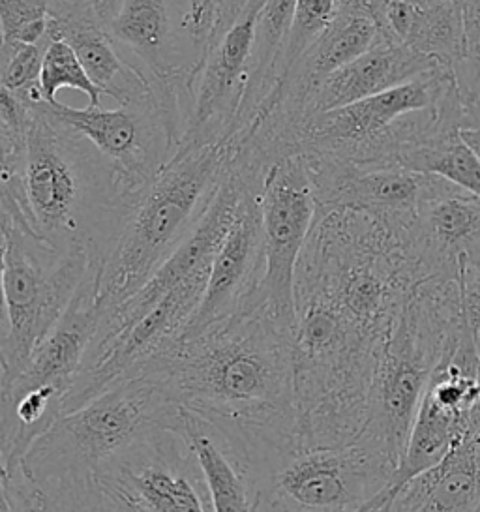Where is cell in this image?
Masks as SVG:
<instances>
[{
  "mask_svg": "<svg viewBox=\"0 0 480 512\" xmlns=\"http://www.w3.org/2000/svg\"><path fill=\"white\" fill-rule=\"evenodd\" d=\"M137 374L152 377L177 406L212 424L255 482L300 449L293 332L265 304L182 338Z\"/></svg>",
  "mask_w": 480,
  "mask_h": 512,
  "instance_id": "obj_1",
  "label": "cell"
},
{
  "mask_svg": "<svg viewBox=\"0 0 480 512\" xmlns=\"http://www.w3.org/2000/svg\"><path fill=\"white\" fill-rule=\"evenodd\" d=\"M29 104L27 134L2 145V214L36 239L68 250L87 244L104 263L139 194L89 139Z\"/></svg>",
  "mask_w": 480,
  "mask_h": 512,
  "instance_id": "obj_2",
  "label": "cell"
},
{
  "mask_svg": "<svg viewBox=\"0 0 480 512\" xmlns=\"http://www.w3.org/2000/svg\"><path fill=\"white\" fill-rule=\"evenodd\" d=\"M229 156L227 143L182 147L139 194L100 267L104 317L132 299L188 237L209 207Z\"/></svg>",
  "mask_w": 480,
  "mask_h": 512,
  "instance_id": "obj_3",
  "label": "cell"
},
{
  "mask_svg": "<svg viewBox=\"0 0 480 512\" xmlns=\"http://www.w3.org/2000/svg\"><path fill=\"white\" fill-rule=\"evenodd\" d=\"M462 321L460 278H426L413 287L381 351L368 419L359 437L387 454L396 466L428 381Z\"/></svg>",
  "mask_w": 480,
  "mask_h": 512,
  "instance_id": "obj_4",
  "label": "cell"
},
{
  "mask_svg": "<svg viewBox=\"0 0 480 512\" xmlns=\"http://www.w3.org/2000/svg\"><path fill=\"white\" fill-rule=\"evenodd\" d=\"M100 267L102 263H94L74 301L34 349L25 368L14 379L0 383V467L4 473L15 471L34 441L64 415L66 398L104 321L98 301Z\"/></svg>",
  "mask_w": 480,
  "mask_h": 512,
  "instance_id": "obj_5",
  "label": "cell"
},
{
  "mask_svg": "<svg viewBox=\"0 0 480 512\" xmlns=\"http://www.w3.org/2000/svg\"><path fill=\"white\" fill-rule=\"evenodd\" d=\"M177 407L147 374L122 379L89 404L64 413L34 441L17 469L30 481L98 475L105 462L141 437L165 430Z\"/></svg>",
  "mask_w": 480,
  "mask_h": 512,
  "instance_id": "obj_6",
  "label": "cell"
},
{
  "mask_svg": "<svg viewBox=\"0 0 480 512\" xmlns=\"http://www.w3.org/2000/svg\"><path fill=\"white\" fill-rule=\"evenodd\" d=\"M94 263L87 244L57 250L2 214L0 383L14 379L64 316Z\"/></svg>",
  "mask_w": 480,
  "mask_h": 512,
  "instance_id": "obj_7",
  "label": "cell"
},
{
  "mask_svg": "<svg viewBox=\"0 0 480 512\" xmlns=\"http://www.w3.org/2000/svg\"><path fill=\"white\" fill-rule=\"evenodd\" d=\"M396 467L360 437L300 447L257 479V512H360L387 488Z\"/></svg>",
  "mask_w": 480,
  "mask_h": 512,
  "instance_id": "obj_8",
  "label": "cell"
},
{
  "mask_svg": "<svg viewBox=\"0 0 480 512\" xmlns=\"http://www.w3.org/2000/svg\"><path fill=\"white\" fill-rule=\"evenodd\" d=\"M480 406V357L464 321L445 346L420 400L402 460L387 488L360 512H389L407 482L439 464L464 436Z\"/></svg>",
  "mask_w": 480,
  "mask_h": 512,
  "instance_id": "obj_9",
  "label": "cell"
},
{
  "mask_svg": "<svg viewBox=\"0 0 480 512\" xmlns=\"http://www.w3.org/2000/svg\"><path fill=\"white\" fill-rule=\"evenodd\" d=\"M265 274L261 301L285 329L297 321V269L319 212L308 154H287L270 162L261 188Z\"/></svg>",
  "mask_w": 480,
  "mask_h": 512,
  "instance_id": "obj_10",
  "label": "cell"
},
{
  "mask_svg": "<svg viewBox=\"0 0 480 512\" xmlns=\"http://www.w3.org/2000/svg\"><path fill=\"white\" fill-rule=\"evenodd\" d=\"M96 479L132 512H214L203 469L173 430L141 437L105 462Z\"/></svg>",
  "mask_w": 480,
  "mask_h": 512,
  "instance_id": "obj_11",
  "label": "cell"
},
{
  "mask_svg": "<svg viewBox=\"0 0 480 512\" xmlns=\"http://www.w3.org/2000/svg\"><path fill=\"white\" fill-rule=\"evenodd\" d=\"M40 104L53 119L89 139L134 194H141L177 152L164 109L156 104L74 109L60 102L49 104L45 98Z\"/></svg>",
  "mask_w": 480,
  "mask_h": 512,
  "instance_id": "obj_12",
  "label": "cell"
},
{
  "mask_svg": "<svg viewBox=\"0 0 480 512\" xmlns=\"http://www.w3.org/2000/svg\"><path fill=\"white\" fill-rule=\"evenodd\" d=\"M265 0H250L233 25L216 34L195 72L182 147L229 143L248 91L255 25ZM177 149V151H179Z\"/></svg>",
  "mask_w": 480,
  "mask_h": 512,
  "instance_id": "obj_13",
  "label": "cell"
},
{
  "mask_svg": "<svg viewBox=\"0 0 480 512\" xmlns=\"http://www.w3.org/2000/svg\"><path fill=\"white\" fill-rule=\"evenodd\" d=\"M265 169H257L244 188L239 211L212 261L209 284L182 338H194L212 325L254 308L261 301L265 274V235L261 188ZM180 338V340H182Z\"/></svg>",
  "mask_w": 480,
  "mask_h": 512,
  "instance_id": "obj_14",
  "label": "cell"
},
{
  "mask_svg": "<svg viewBox=\"0 0 480 512\" xmlns=\"http://www.w3.org/2000/svg\"><path fill=\"white\" fill-rule=\"evenodd\" d=\"M415 246L426 278H460L480 265V199L439 177L420 205Z\"/></svg>",
  "mask_w": 480,
  "mask_h": 512,
  "instance_id": "obj_15",
  "label": "cell"
},
{
  "mask_svg": "<svg viewBox=\"0 0 480 512\" xmlns=\"http://www.w3.org/2000/svg\"><path fill=\"white\" fill-rule=\"evenodd\" d=\"M441 70L449 68L407 44L381 42L325 79L308 98L300 119L355 104Z\"/></svg>",
  "mask_w": 480,
  "mask_h": 512,
  "instance_id": "obj_16",
  "label": "cell"
},
{
  "mask_svg": "<svg viewBox=\"0 0 480 512\" xmlns=\"http://www.w3.org/2000/svg\"><path fill=\"white\" fill-rule=\"evenodd\" d=\"M49 36L74 47L94 85L119 106H160L149 79L124 59L96 8L68 19L51 17Z\"/></svg>",
  "mask_w": 480,
  "mask_h": 512,
  "instance_id": "obj_17",
  "label": "cell"
},
{
  "mask_svg": "<svg viewBox=\"0 0 480 512\" xmlns=\"http://www.w3.org/2000/svg\"><path fill=\"white\" fill-rule=\"evenodd\" d=\"M480 501V406L449 454L405 484L389 512H473Z\"/></svg>",
  "mask_w": 480,
  "mask_h": 512,
  "instance_id": "obj_18",
  "label": "cell"
},
{
  "mask_svg": "<svg viewBox=\"0 0 480 512\" xmlns=\"http://www.w3.org/2000/svg\"><path fill=\"white\" fill-rule=\"evenodd\" d=\"M165 430L184 437L194 451L214 512H257L259 490L252 469L212 424L177 407Z\"/></svg>",
  "mask_w": 480,
  "mask_h": 512,
  "instance_id": "obj_19",
  "label": "cell"
},
{
  "mask_svg": "<svg viewBox=\"0 0 480 512\" xmlns=\"http://www.w3.org/2000/svg\"><path fill=\"white\" fill-rule=\"evenodd\" d=\"M0 492L17 512H132L105 490L96 475L30 481L19 469L0 473Z\"/></svg>",
  "mask_w": 480,
  "mask_h": 512,
  "instance_id": "obj_20",
  "label": "cell"
},
{
  "mask_svg": "<svg viewBox=\"0 0 480 512\" xmlns=\"http://www.w3.org/2000/svg\"><path fill=\"white\" fill-rule=\"evenodd\" d=\"M297 0H265L255 25L254 53L250 62L248 91L242 100L231 141H235L250 126L255 111L274 89L276 70L284 53L285 42L295 16Z\"/></svg>",
  "mask_w": 480,
  "mask_h": 512,
  "instance_id": "obj_21",
  "label": "cell"
},
{
  "mask_svg": "<svg viewBox=\"0 0 480 512\" xmlns=\"http://www.w3.org/2000/svg\"><path fill=\"white\" fill-rule=\"evenodd\" d=\"M392 166L437 175L480 199V156L465 141L460 126H450L428 141L400 152Z\"/></svg>",
  "mask_w": 480,
  "mask_h": 512,
  "instance_id": "obj_22",
  "label": "cell"
},
{
  "mask_svg": "<svg viewBox=\"0 0 480 512\" xmlns=\"http://www.w3.org/2000/svg\"><path fill=\"white\" fill-rule=\"evenodd\" d=\"M404 44L420 53L434 57L449 70L464 59V23L460 2H447L437 6L415 4V16Z\"/></svg>",
  "mask_w": 480,
  "mask_h": 512,
  "instance_id": "obj_23",
  "label": "cell"
},
{
  "mask_svg": "<svg viewBox=\"0 0 480 512\" xmlns=\"http://www.w3.org/2000/svg\"><path fill=\"white\" fill-rule=\"evenodd\" d=\"M338 14H340V0H297V8L291 21L284 53L276 70L274 89L291 72V68L302 59V55L314 46L319 36L329 29L330 23Z\"/></svg>",
  "mask_w": 480,
  "mask_h": 512,
  "instance_id": "obj_24",
  "label": "cell"
},
{
  "mask_svg": "<svg viewBox=\"0 0 480 512\" xmlns=\"http://www.w3.org/2000/svg\"><path fill=\"white\" fill-rule=\"evenodd\" d=\"M62 89L83 92L89 98V106H102L100 98L104 94L90 79L74 47L66 40H51L45 49L40 91L49 104H57V92Z\"/></svg>",
  "mask_w": 480,
  "mask_h": 512,
  "instance_id": "obj_25",
  "label": "cell"
},
{
  "mask_svg": "<svg viewBox=\"0 0 480 512\" xmlns=\"http://www.w3.org/2000/svg\"><path fill=\"white\" fill-rule=\"evenodd\" d=\"M44 44H21L2 42L0 49V85L2 91L10 92L21 100H27L40 92V76L44 66Z\"/></svg>",
  "mask_w": 480,
  "mask_h": 512,
  "instance_id": "obj_26",
  "label": "cell"
},
{
  "mask_svg": "<svg viewBox=\"0 0 480 512\" xmlns=\"http://www.w3.org/2000/svg\"><path fill=\"white\" fill-rule=\"evenodd\" d=\"M47 0H0L2 42L44 44L49 36Z\"/></svg>",
  "mask_w": 480,
  "mask_h": 512,
  "instance_id": "obj_27",
  "label": "cell"
},
{
  "mask_svg": "<svg viewBox=\"0 0 480 512\" xmlns=\"http://www.w3.org/2000/svg\"><path fill=\"white\" fill-rule=\"evenodd\" d=\"M464 23V59L454 77L465 106L480 100V0H458Z\"/></svg>",
  "mask_w": 480,
  "mask_h": 512,
  "instance_id": "obj_28",
  "label": "cell"
},
{
  "mask_svg": "<svg viewBox=\"0 0 480 512\" xmlns=\"http://www.w3.org/2000/svg\"><path fill=\"white\" fill-rule=\"evenodd\" d=\"M465 323L480 357V265L460 274Z\"/></svg>",
  "mask_w": 480,
  "mask_h": 512,
  "instance_id": "obj_29",
  "label": "cell"
},
{
  "mask_svg": "<svg viewBox=\"0 0 480 512\" xmlns=\"http://www.w3.org/2000/svg\"><path fill=\"white\" fill-rule=\"evenodd\" d=\"M460 132L465 141L480 156V100L465 106L464 121H462Z\"/></svg>",
  "mask_w": 480,
  "mask_h": 512,
  "instance_id": "obj_30",
  "label": "cell"
},
{
  "mask_svg": "<svg viewBox=\"0 0 480 512\" xmlns=\"http://www.w3.org/2000/svg\"><path fill=\"white\" fill-rule=\"evenodd\" d=\"M250 0H222L220 4V14H218V23H216V31L214 36L224 32L233 25V21L242 14V10L248 6ZM212 36V38H214ZM212 42V40H210Z\"/></svg>",
  "mask_w": 480,
  "mask_h": 512,
  "instance_id": "obj_31",
  "label": "cell"
},
{
  "mask_svg": "<svg viewBox=\"0 0 480 512\" xmlns=\"http://www.w3.org/2000/svg\"><path fill=\"white\" fill-rule=\"evenodd\" d=\"M413 4H419V6H437V4H447V2H454V0H409Z\"/></svg>",
  "mask_w": 480,
  "mask_h": 512,
  "instance_id": "obj_32",
  "label": "cell"
},
{
  "mask_svg": "<svg viewBox=\"0 0 480 512\" xmlns=\"http://www.w3.org/2000/svg\"><path fill=\"white\" fill-rule=\"evenodd\" d=\"M2 512H17L14 503L10 501V497L2 496Z\"/></svg>",
  "mask_w": 480,
  "mask_h": 512,
  "instance_id": "obj_33",
  "label": "cell"
},
{
  "mask_svg": "<svg viewBox=\"0 0 480 512\" xmlns=\"http://www.w3.org/2000/svg\"><path fill=\"white\" fill-rule=\"evenodd\" d=\"M473 512H480V501H479V505H477V507H475V511Z\"/></svg>",
  "mask_w": 480,
  "mask_h": 512,
  "instance_id": "obj_34",
  "label": "cell"
}]
</instances>
